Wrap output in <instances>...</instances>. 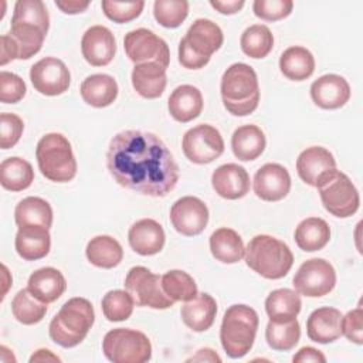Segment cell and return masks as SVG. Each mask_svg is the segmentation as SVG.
I'll return each instance as SVG.
<instances>
[{"mask_svg": "<svg viewBox=\"0 0 363 363\" xmlns=\"http://www.w3.org/2000/svg\"><path fill=\"white\" fill-rule=\"evenodd\" d=\"M24 81L14 72H0V101L3 104H17L26 95Z\"/></svg>", "mask_w": 363, "mask_h": 363, "instance_id": "7dc6e473", "label": "cell"}, {"mask_svg": "<svg viewBox=\"0 0 363 363\" xmlns=\"http://www.w3.org/2000/svg\"><path fill=\"white\" fill-rule=\"evenodd\" d=\"M125 289L138 306L167 309L174 303L162 289V277L153 274L146 267L139 265L129 269L125 278Z\"/></svg>", "mask_w": 363, "mask_h": 363, "instance_id": "8fae6325", "label": "cell"}, {"mask_svg": "<svg viewBox=\"0 0 363 363\" xmlns=\"http://www.w3.org/2000/svg\"><path fill=\"white\" fill-rule=\"evenodd\" d=\"M311 98L322 109H337L350 99V86L343 77L326 74L312 82Z\"/></svg>", "mask_w": 363, "mask_h": 363, "instance_id": "ffe728a7", "label": "cell"}, {"mask_svg": "<svg viewBox=\"0 0 363 363\" xmlns=\"http://www.w3.org/2000/svg\"><path fill=\"white\" fill-rule=\"evenodd\" d=\"M170 221L174 230L182 235H199L207 227L208 208L199 197L184 196L172 206Z\"/></svg>", "mask_w": 363, "mask_h": 363, "instance_id": "2e32d148", "label": "cell"}, {"mask_svg": "<svg viewBox=\"0 0 363 363\" xmlns=\"http://www.w3.org/2000/svg\"><path fill=\"white\" fill-rule=\"evenodd\" d=\"M189 14V3L184 0H156L153 3V16L156 21L166 28L179 27Z\"/></svg>", "mask_w": 363, "mask_h": 363, "instance_id": "7bdbcfd3", "label": "cell"}, {"mask_svg": "<svg viewBox=\"0 0 363 363\" xmlns=\"http://www.w3.org/2000/svg\"><path fill=\"white\" fill-rule=\"evenodd\" d=\"M81 51L85 61L92 67L108 65L116 52V41L112 31L105 26L89 27L82 35Z\"/></svg>", "mask_w": 363, "mask_h": 363, "instance_id": "ac0fdd59", "label": "cell"}, {"mask_svg": "<svg viewBox=\"0 0 363 363\" xmlns=\"http://www.w3.org/2000/svg\"><path fill=\"white\" fill-rule=\"evenodd\" d=\"M88 261L98 268H113L123 258V250L111 235H96L89 240L85 250Z\"/></svg>", "mask_w": 363, "mask_h": 363, "instance_id": "836d02e7", "label": "cell"}, {"mask_svg": "<svg viewBox=\"0 0 363 363\" xmlns=\"http://www.w3.org/2000/svg\"><path fill=\"white\" fill-rule=\"evenodd\" d=\"M342 335L356 345L363 343V311L357 306L342 316Z\"/></svg>", "mask_w": 363, "mask_h": 363, "instance_id": "c3c4849f", "label": "cell"}, {"mask_svg": "<svg viewBox=\"0 0 363 363\" xmlns=\"http://www.w3.org/2000/svg\"><path fill=\"white\" fill-rule=\"evenodd\" d=\"M335 169L336 160L333 155L322 146L306 147L296 159L298 176L312 187H316L322 177Z\"/></svg>", "mask_w": 363, "mask_h": 363, "instance_id": "d6986e66", "label": "cell"}, {"mask_svg": "<svg viewBox=\"0 0 363 363\" xmlns=\"http://www.w3.org/2000/svg\"><path fill=\"white\" fill-rule=\"evenodd\" d=\"M254 193L264 201H279L291 190V176L288 170L278 163H265L261 166L252 182Z\"/></svg>", "mask_w": 363, "mask_h": 363, "instance_id": "e0dca14e", "label": "cell"}, {"mask_svg": "<svg viewBox=\"0 0 363 363\" xmlns=\"http://www.w3.org/2000/svg\"><path fill=\"white\" fill-rule=\"evenodd\" d=\"M169 113L177 122L187 123L196 119L203 111V95L193 85H179L170 94L167 101Z\"/></svg>", "mask_w": 363, "mask_h": 363, "instance_id": "d4e9b609", "label": "cell"}, {"mask_svg": "<svg viewBox=\"0 0 363 363\" xmlns=\"http://www.w3.org/2000/svg\"><path fill=\"white\" fill-rule=\"evenodd\" d=\"M13 316L23 325H34L47 313V303L35 298L28 289L18 291L11 301Z\"/></svg>", "mask_w": 363, "mask_h": 363, "instance_id": "ab89813d", "label": "cell"}, {"mask_svg": "<svg viewBox=\"0 0 363 363\" xmlns=\"http://www.w3.org/2000/svg\"><path fill=\"white\" fill-rule=\"evenodd\" d=\"M241 50L251 58L267 57L274 47V35L271 30L264 24H254L244 30L241 34Z\"/></svg>", "mask_w": 363, "mask_h": 363, "instance_id": "f35d334b", "label": "cell"}, {"mask_svg": "<svg viewBox=\"0 0 363 363\" xmlns=\"http://www.w3.org/2000/svg\"><path fill=\"white\" fill-rule=\"evenodd\" d=\"M162 289L174 302H186L197 295L196 281L187 272L180 269H170L162 275Z\"/></svg>", "mask_w": 363, "mask_h": 363, "instance_id": "60d3db41", "label": "cell"}, {"mask_svg": "<svg viewBox=\"0 0 363 363\" xmlns=\"http://www.w3.org/2000/svg\"><path fill=\"white\" fill-rule=\"evenodd\" d=\"M221 28L208 18H197L179 44V62L187 69H200L223 45Z\"/></svg>", "mask_w": 363, "mask_h": 363, "instance_id": "52a82bcc", "label": "cell"}, {"mask_svg": "<svg viewBox=\"0 0 363 363\" xmlns=\"http://www.w3.org/2000/svg\"><path fill=\"white\" fill-rule=\"evenodd\" d=\"M322 204L332 216L346 218L359 210L360 197L352 180L337 169L328 173L316 186Z\"/></svg>", "mask_w": 363, "mask_h": 363, "instance_id": "30bf717a", "label": "cell"}, {"mask_svg": "<svg viewBox=\"0 0 363 363\" xmlns=\"http://www.w3.org/2000/svg\"><path fill=\"white\" fill-rule=\"evenodd\" d=\"M265 135L257 125H242L231 136V149L237 159L242 162L255 160L265 149Z\"/></svg>", "mask_w": 363, "mask_h": 363, "instance_id": "f546056e", "label": "cell"}, {"mask_svg": "<svg viewBox=\"0 0 363 363\" xmlns=\"http://www.w3.org/2000/svg\"><path fill=\"white\" fill-rule=\"evenodd\" d=\"M244 257L247 265L267 279L284 278L294 264L289 247L284 241L267 234L251 238Z\"/></svg>", "mask_w": 363, "mask_h": 363, "instance_id": "5b68a950", "label": "cell"}, {"mask_svg": "<svg viewBox=\"0 0 363 363\" xmlns=\"http://www.w3.org/2000/svg\"><path fill=\"white\" fill-rule=\"evenodd\" d=\"M82 99L94 108H105L118 96V84L108 74H94L86 77L79 88Z\"/></svg>", "mask_w": 363, "mask_h": 363, "instance_id": "f1b7e54d", "label": "cell"}, {"mask_svg": "<svg viewBox=\"0 0 363 363\" xmlns=\"http://www.w3.org/2000/svg\"><path fill=\"white\" fill-rule=\"evenodd\" d=\"M41 174L55 183L71 182L77 174V160L69 140L61 133L44 135L35 147Z\"/></svg>", "mask_w": 363, "mask_h": 363, "instance_id": "ba28073f", "label": "cell"}, {"mask_svg": "<svg viewBox=\"0 0 363 363\" xmlns=\"http://www.w3.org/2000/svg\"><path fill=\"white\" fill-rule=\"evenodd\" d=\"M125 52L132 62L145 64L156 62L163 68L169 67L170 51L163 38L156 35L152 30L136 28L129 31L123 38Z\"/></svg>", "mask_w": 363, "mask_h": 363, "instance_id": "4fadbf2b", "label": "cell"}, {"mask_svg": "<svg viewBox=\"0 0 363 363\" xmlns=\"http://www.w3.org/2000/svg\"><path fill=\"white\" fill-rule=\"evenodd\" d=\"M292 0H255L252 3L254 14L265 21H278L292 13Z\"/></svg>", "mask_w": 363, "mask_h": 363, "instance_id": "f6af8a7d", "label": "cell"}, {"mask_svg": "<svg viewBox=\"0 0 363 363\" xmlns=\"http://www.w3.org/2000/svg\"><path fill=\"white\" fill-rule=\"evenodd\" d=\"M14 220L18 227L40 225L50 230L52 224V208L41 197H26L16 206Z\"/></svg>", "mask_w": 363, "mask_h": 363, "instance_id": "e575fe53", "label": "cell"}, {"mask_svg": "<svg viewBox=\"0 0 363 363\" xmlns=\"http://www.w3.org/2000/svg\"><path fill=\"white\" fill-rule=\"evenodd\" d=\"M258 323V315L251 306L244 303L231 305L223 316L220 329L224 352L233 359L245 356L254 345Z\"/></svg>", "mask_w": 363, "mask_h": 363, "instance_id": "8992f818", "label": "cell"}, {"mask_svg": "<svg viewBox=\"0 0 363 363\" xmlns=\"http://www.w3.org/2000/svg\"><path fill=\"white\" fill-rule=\"evenodd\" d=\"M187 362H221V359L220 356H217V353L213 349L204 347V349H200L197 354L187 359Z\"/></svg>", "mask_w": 363, "mask_h": 363, "instance_id": "f5cc1de1", "label": "cell"}, {"mask_svg": "<svg viewBox=\"0 0 363 363\" xmlns=\"http://www.w3.org/2000/svg\"><path fill=\"white\" fill-rule=\"evenodd\" d=\"M279 69L291 81H305L315 71V58L308 48L294 45L281 54Z\"/></svg>", "mask_w": 363, "mask_h": 363, "instance_id": "1f68e13d", "label": "cell"}, {"mask_svg": "<svg viewBox=\"0 0 363 363\" xmlns=\"http://www.w3.org/2000/svg\"><path fill=\"white\" fill-rule=\"evenodd\" d=\"M102 352L113 363H145L152 357V345L143 332L116 328L105 335Z\"/></svg>", "mask_w": 363, "mask_h": 363, "instance_id": "9c48e42d", "label": "cell"}, {"mask_svg": "<svg viewBox=\"0 0 363 363\" xmlns=\"http://www.w3.org/2000/svg\"><path fill=\"white\" fill-rule=\"evenodd\" d=\"M48 27V10L41 0H18L14 4L9 37L17 60H28L41 50Z\"/></svg>", "mask_w": 363, "mask_h": 363, "instance_id": "7a4b0ae2", "label": "cell"}, {"mask_svg": "<svg viewBox=\"0 0 363 363\" xmlns=\"http://www.w3.org/2000/svg\"><path fill=\"white\" fill-rule=\"evenodd\" d=\"M128 241L139 255H155L164 245V231L156 220L142 218L129 228Z\"/></svg>", "mask_w": 363, "mask_h": 363, "instance_id": "603a6c76", "label": "cell"}, {"mask_svg": "<svg viewBox=\"0 0 363 363\" xmlns=\"http://www.w3.org/2000/svg\"><path fill=\"white\" fill-rule=\"evenodd\" d=\"M102 312L109 322H122L130 318L135 302L128 291L113 289L102 298Z\"/></svg>", "mask_w": 363, "mask_h": 363, "instance_id": "b9f144b4", "label": "cell"}, {"mask_svg": "<svg viewBox=\"0 0 363 363\" xmlns=\"http://www.w3.org/2000/svg\"><path fill=\"white\" fill-rule=\"evenodd\" d=\"M34 182L33 166L17 156L7 157L0 164V183L6 190L21 191Z\"/></svg>", "mask_w": 363, "mask_h": 363, "instance_id": "d590c367", "label": "cell"}, {"mask_svg": "<svg viewBox=\"0 0 363 363\" xmlns=\"http://www.w3.org/2000/svg\"><path fill=\"white\" fill-rule=\"evenodd\" d=\"M217 313L216 299L203 292L197 294L193 299L184 302L180 309V316L187 328L194 332H204L211 328Z\"/></svg>", "mask_w": 363, "mask_h": 363, "instance_id": "484cf974", "label": "cell"}, {"mask_svg": "<svg viewBox=\"0 0 363 363\" xmlns=\"http://www.w3.org/2000/svg\"><path fill=\"white\" fill-rule=\"evenodd\" d=\"M61 362V359L58 356H55L51 350L48 349H38L31 357L30 362Z\"/></svg>", "mask_w": 363, "mask_h": 363, "instance_id": "db71d44e", "label": "cell"}, {"mask_svg": "<svg viewBox=\"0 0 363 363\" xmlns=\"http://www.w3.org/2000/svg\"><path fill=\"white\" fill-rule=\"evenodd\" d=\"M214 191L227 200H237L250 191L248 172L237 163H225L218 166L211 176Z\"/></svg>", "mask_w": 363, "mask_h": 363, "instance_id": "44dd1931", "label": "cell"}, {"mask_svg": "<svg viewBox=\"0 0 363 363\" xmlns=\"http://www.w3.org/2000/svg\"><path fill=\"white\" fill-rule=\"evenodd\" d=\"M301 337V326L296 318L286 320L269 319L265 329V339L271 349L286 352L294 349Z\"/></svg>", "mask_w": 363, "mask_h": 363, "instance_id": "8d00e7d4", "label": "cell"}, {"mask_svg": "<svg viewBox=\"0 0 363 363\" xmlns=\"http://www.w3.org/2000/svg\"><path fill=\"white\" fill-rule=\"evenodd\" d=\"M27 289L41 302L51 303L65 292L67 282L61 271L52 267H44L30 275Z\"/></svg>", "mask_w": 363, "mask_h": 363, "instance_id": "4316f807", "label": "cell"}, {"mask_svg": "<svg viewBox=\"0 0 363 363\" xmlns=\"http://www.w3.org/2000/svg\"><path fill=\"white\" fill-rule=\"evenodd\" d=\"M184 156L196 163L206 164L218 159L224 152V140L218 129L201 123L189 129L182 140Z\"/></svg>", "mask_w": 363, "mask_h": 363, "instance_id": "5bb4252c", "label": "cell"}, {"mask_svg": "<svg viewBox=\"0 0 363 363\" xmlns=\"http://www.w3.org/2000/svg\"><path fill=\"white\" fill-rule=\"evenodd\" d=\"M106 167L122 187L150 196H167L179 182V166L164 142L155 133L122 130L106 152Z\"/></svg>", "mask_w": 363, "mask_h": 363, "instance_id": "6da1fadb", "label": "cell"}, {"mask_svg": "<svg viewBox=\"0 0 363 363\" xmlns=\"http://www.w3.org/2000/svg\"><path fill=\"white\" fill-rule=\"evenodd\" d=\"M301 296L298 292L279 288L272 291L265 299V311L272 320H286L296 318L301 312Z\"/></svg>", "mask_w": 363, "mask_h": 363, "instance_id": "74e56055", "label": "cell"}, {"mask_svg": "<svg viewBox=\"0 0 363 363\" xmlns=\"http://www.w3.org/2000/svg\"><path fill=\"white\" fill-rule=\"evenodd\" d=\"M294 363H305V362H313V363H325L326 357L325 354L311 346H305L298 350V353L292 357Z\"/></svg>", "mask_w": 363, "mask_h": 363, "instance_id": "681fc988", "label": "cell"}, {"mask_svg": "<svg viewBox=\"0 0 363 363\" xmlns=\"http://www.w3.org/2000/svg\"><path fill=\"white\" fill-rule=\"evenodd\" d=\"M30 79L34 89L40 94L57 96L68 91L71 74L61 60L55 57H45L31 67Z\"/></svg>", "mask_w": 363, "mask_h": 363, "instance_id": "9a60e30c", "label": "cell"}, {"mask_svg": "<svg viewBox=\"0 0 363 363\" xmlns=\"http://www.w3.org/2000/svg\"><path fill=\"white\" fill-rule=\"evenodd\" d=\"M104 14L112 20L113 23H129L140 16L145 1H112V0H102L101 3Z\"/></svg>", "mask_w": 363, "mask_h": 363, "instance_id": "ee69618b", "label": "cell"}, {"mask_svg": "<svg viewBox=\"0 0 363 363\" xmlns=\"http://www.w3.org/2000/svg\"><path fill=\"white\" fill-rule=\"evenodd\" d=\"M292 284L299 295L319 298L328 295L335 288L336 271L329 261L311 258L298 268Z\"/></svg>", "mask_w": 363, "mask_h": 363, "instance_id": "7c38bea8", "label": "cell"}, {"mask_svg": "<svg viewBox=\"0 0 363 363\" xmlns=\"http://www.w3.org/2000/svg\"><path fill=\"white\" fill-rule=\"evenodd\" d=\"M308 337L316 343H330L342 336V313L336 308L315 309L306 320Z\"/></svg>", "mask_w": 363, "mask_h": 363, "instance_id": "7402d4cb", "label": "cell"}, {"mask_svg": "<svg viewBox=\"0 0 363 363\" xmlns=\"http://www.w3.org/2000/svg\"><path fill=\"white\" fill-rule=\"evenodd\" d=\"M14 247L17 254L26 261L44 258L50 252L51 235L48 228L40 225L18 227Z\"/></svg>", "mask_w": 363, "mask_h": 363, "instance_id": "cb8c5ba5", "label": "cell"}, {"mask_svg": "<svg viewBox=\"0 0 363 363\" xmlns=\"http://www.w3.org/2000/svg\"><path fill=\"white\" fill-rule=\"evenodd\" d=\"M220 91L225 109L235 116L250 115L258 106V78L248 64L235 62L230 65L223 74Z\"/></svg>", "mask_w": 363, "mask_h": 363, "instance_id": "3957f363", "label": "cell"}, {"mask_svg": "<svg viewBox=\"0 0 363 363\" xmlns=\"http://www.w3.org/2000/svg\"><path fill=\"white\" fill-rule=\"evenodd\" d=\"M55 6L65 14H78L88 9L89 1L81 0H55Z\"/></svg>", "mask_w": 363, "mask_h": 363, "instance_id": "816d5d0a", "label": "cell"}, {"mask_svg": "<svg viewBox=\"0 0 363 363\" xmlns=\"http://www.w3.org/2000/svg\"><path fill=\"white\" fill-rule=\"evenodd\" d=\"M242 0H210V6L221 14H235L244 7Z\"/></svg>", "mask_w": 363, "mask_h": 363, "instance_id": "f907efd6", "label": "cell"}, {"mask_svg": "<svg viewBox=\"0 0 363 363\" xmlns=\"http://www.w3.org/2000/svg\"><path fill=\"white\" fill-rule=\"evenodd\" d=\"M296 245L306 251L313 252L322 250L330 240V228L323 218L309 217L302 220L295 228Z\"/></svg>", "mask_w": 363, "mask_h": 363, "instance_id": "d6a6232c", "label": "cell"}, {"mask_svg": "<svg viewBox=\"0 0 363 363\" xmlns=\"http://www.w3.org/2000/svg\"><path fill=\"white\" fill-rule=\"evenodd\" d=\"M95 320L92 303L85 298L68 299L50 322L48 333L51 340L62 347L79 345Z\"/></svg>", "mask_w": 363, "mask_h": 363, "instance_id": "277c9868", "label": "cell"}, {"mask_svg": "<svg viewBox=\"0 0 363 363\" xmlns=\"http://www.w3.org/2000/svg\"><path fill=\"white\" fill-rule=\"evenodd\" d=\"M210 251L217 261L235 264L244 257L245 247L235 230L221 227L210 235Z\"/></svg>", "mask_w": 363, "mask_h": 363, "instance_id": "4dcf8cb0", "label": "cell"}, {"mask_svg": "<svg viewBox=\"0 0 363 363\" xmlns=\"http://www.w3.org/2000/svg\"><path fill=\"white\" fill-rule=\"evenodd\" d=\"M24 130L23 119L16 113L3 112L0 115V146L1 149L13 147Z\"/></svg>", "mask_w": 363, "mask_h": 363, "instance_id": "bcb514c9", "label": "cell"}, {"mask_svg": "<svg viewBox=\"0 0 363 363\" xmlns=\"http://www.w3.org/2000/svg\"><path fill=\"white\" fill-rule=\"evenodd\" d=\"M167 84L166 68L156 62L136 64L132 71V85L135 91L146 98L155 99L159 98Z\"/></svg>", "mask_w": 363, "mask_h": 363, "instance_id": "83f0119b", "label": "cell"}]
</instances>
